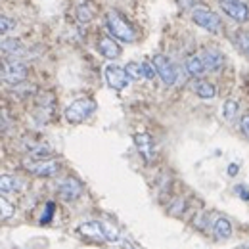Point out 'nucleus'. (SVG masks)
<instances>
[{
	"mask_svg": "<svg viewBox=\"0 0 249 249\" xmlns=\"http://www.w3.org/2000/svg\"><path fill=\"white\" fill-rule=\"evenodd\" d=\"M218 6L226 16H230L232 19H236L240 23L249 19V8L242 0H218Z\"/></svg>",
	"mask_w": 249,
	"mask_h": 249,
	"instance_id": "6e6552de",
	"label": "nucleus"
},
{
	"mask_svg": "<svg viewBox=\"0 0 249 249\" xmlns=\"http://www.w3.org/2000/svg\"><path fill=\"white\" fill-rule=\"evenodd\" d=\"M240 126H242L244 136L249 140V115H244V117H242V123H240Z\"/></svg>",
	"mask_w": 249,
	"mask_h": 249,
	"instance_id": "cd10ccee",
	"label": "nucleus"
},
{
	"mask_svg": "<svg viewBox=\"0 0 249 249\" xmlns=\"http://www.w3.org/2000/svg\"><path fill=\"white\" fill-rule=\"evenodd\" d=\"M58 194H60V197H62L63 201H75V199L81 197L83 186L75 178H65L62 184H60V188H58Z\"/></svg>",
	"mask_w": 249,
	"mask_h": 249,
	"instance_id": "9b49d317",
	"label": "nucleus"
},
{
	"mask_svg": "<svg viewBox=\"0 0 249 249\" xmlns=\"http://www.w3.org/2000/svg\"><path fill=\"white\" fill-rule=\"evenodd\" d=\"M104 77H106V83L113 90H123L124 87L128 85V77H126L124 67H119L117 63H107L104 67Z\"/></svg>",
	"mask_w": 249,
	"mask_h": 249,
	"instance_id": "0eeeda50",
	"label": "nucleus"
},
{
	"mask_svg": "<svg viewBox=\"0 0 249 249\" xmlns=\"http://www.w3.org/2000/svg\"><path fill=\"white\" fill-rule=\"evenodd\" d=\"M77 232L81 236L89 238V240H94V242H109V244H113V242H119L121 240L117 228L111 226V224H107V222H104V220L83 222V224H79Z\"/></svg>",
	"mask_w": 249,
	"mask_h": 249,
	"instance_id": "f257e3e1",
	"label": "nucleus"
},
{
	"mask_svg": "<svg viewBox=\"0 0 249 249\" xmlns=\"http://www.w3.org/2000/svg\"><path fill=\"white\" fill-rule=\"evenodd\" d=\"M96 111V102L92 98H79L75 102H71L65 111H63V117L69 121V123L77 124L87 121L89 117H92V113Z\"/></svg>",
	"mask_w": 249,
	"mask_h": 249,
	"instance_id": "7ed1b4c3",
	"label": "nucleus"
},
{
	"mask_svg": "<svg viewBox=\"0 0 249 249\" xmlns=\"http://www.w3.org/2000/svg\"><path fill=\"white\" fill-rule=\"evenodd\" d=\"M98 50H100V54H102L104 58H107V60H117V58L121 56V46H119L113 38H109V36H102V38L98 40Z\"/></svg>",
	"mask_w": 249,
	"mask_h": 249,
	"instance_id": "ddd939ff",
	"label": "nucleus"
},
{
	"mask_svg": "<svg viewBox=\"0 0 249 249\" xmlns=\"http://www.w3.org/2000/svg\"><path fill=\"white\" fill-rule=\"evenodd\" d=\"M52 215H54V203L50 201V203H46V211H44V215L40 217V224H48Z\"/></svg>",
	"mask_w": 249,
	"mask_h": 249,
	"instance_id": "bb28decb",
	"label": "nucleus"
},
{
	"mask_svg": "<svg viewBox=\"0 0 249 249\" xmlns=\"http://www.w3.org/2000/svg\"><path fill=\"white\" fill-rule=\"evenodd\" d=\"M142 69H144V79H154L157 73H156V67L152 62H144L142 63Z\"/></svg>",
	"mask_w": 249,
	"mask_h": 249,
	"instance_id": "a878e982",
	"label": "nucleus"
},
{
	"mask_svg": "<svg viewBox=\"0 0 249 249\" xmlns=\"http://www.w3.org/2000/svg\"><path fill=\"white\" fill-rule=\"evenodd\" d=\"M234 44L240 48L242 54L249 56V33L246 31H238L234 35Z\"/></svg>",
	"mask_w": 249,
	"mask_h": 249,
	"instance_id": "412c9836",
	"label": "nucleus"
},
{
	"mask_svg": "<svg viewBox=\"0 0 249 249\" xmlns=\"http://www.w3.org/2000/svg\"><path fill=\"white\" fill-rule=\"evenodd\" d=\"M192 19L196 25H199L201 29L209 33H218L222 27V19L218 18V14L211 12V10H205V8H196L192 12Z\"/></svg>",
	"mask_w": 249,
	"mask_h": 249,
	"instance_id": "39448f33",
	"label": "nucleus"
},
{
	"mask_svg": "<svg viewBox=\"0 0 249 249\" xmlns=\"http://www.w3.org/2000/svg\"><path fill=\"white\" fill-rule=\"evenodd\" d=\"M213 234L217 240H228L232 236V222L228 218L218 217L213 224Z\"/></svg>",
	"mask_w": 249,
	"mask_h": 249,
	"instance_id": "2eb2a0df",
	"label": "nucleus"
},
{
	"mask_svg": "<svg viewBox=\"0 0 249 249\" xmlns=\"http://www.w3.org/2000/svg\"><path fill=\"white\" fill-rule=\"evenodd\" d=\"M124 71H126V77L128 81H140L144 79V69H142V63L130 62L124 65Z\"/></svg>",
	"mask_w": 249,
	"mask_h": 249,
	"instance_id": "aec40b11",
	"label": "nucleus"
},
{
	"mask_svg": "<svg viewBox=\"0 0 249 249\" xmlns=\"http://www.w3.org/2000/svg\"><path fill=\"white\" fill-rule=\"evenodd\" d=\"M184 207H186V203H184V199H175V203L171 205V215H182L184 213Z\"/></svg>",
	"mask_w": 249,
	"mask_h": 249,
	"instance_id": "393cba45",
	"label": "nucleus"
},
{
	"mask_svg": "<svg viewBox=\"0 0 249 249\" xmlns=\"http://www.w3.org/2000/svg\"><path fill=\"white\" fill-rule=\"evenodd\" d=\"M236 192H238V196H242L244 199H249V190L246 186H236Z\"/></svg>",
	"mask_w": 249,
	"mask_h": 249,
	"instance_id": "c85d7f7f",
	"label": "nucleus"
},
{
	"mask_svg": "<svg viewBox=\"0 0 249 249\" xmlns=\"http://www.w3.org/2000/svg\"><path fill=\"white\" fill-rule=\"evenodd\" d=\"M94 16H96V4L90 2V0L83 2L77 8V19H79V23H90L94 19Z\"/></svg>",
	"mask_w": 249,
	"mask_h": 249,
	"instance_id": "f3484780",
	"label": "nucleus"
},
{
	"mask_svg": "<svg viewBox=\"0 0 249 249\" xmlns=\"http://www.w3.org/2000/svg\"><path fill=\"white\" fill-rule=\"evenodd\" d=\"M21 188V182L18 177H12V175H2L0 178V190L2 194H12V192H18Z\"/></svg>",
	"mask_w": 249,
	"mask_h": 249,
	"instance_id": "a211bd4d",
	"label": "nucleus"
},
{
	"mask_svg": "<svg viewBox=\"0 0 249 249\" xmlns=\"http://www.w3.org/2000/svg\"><path fill=\"white\" fill-rule=\"evenodd\" d=\"M199 58H201V62H203V65H205V69H207V71H213V73L220 71L222 65H224V56H222L218 50H215V48H207V50H203Z\"/></svg>",
	"mask_w": 249,
	"mask_h": 249,
	"instance_id": "f8f14e48",
	"label": "nucleus"
},
{
	"mask_svg": "<svg viewBox=\"0 0 249 249\" xmlns=\"http://www.w3.org/2000/svg\"><path fill=\"white\" fill-rule=\"evenodd\" d=\"M25 44L18 38H4L2 40V54L10 58H21L25 54Z\"/></svg>",
	"mask_w": 249,
	"mask_h": 249,
	"instance_id": "4468645a",
	"label": "nucleus"
},
{
	"mask_svg": "<svg viewBox=\"0 0 249 249\" xmlns=\"http://www.w3.org/2000/svg\"><path fill=\"white\" fill-rule=\"evenodd\" d=\"M152 63H154V67H156V73L159 75V79L163 81V85L173 87V85L177 83V69H175L173 62H171L167 56L157 54V56H154Z\"/></svg>",
	"mask_w": 249,
	"mask_h": 249,
	"instance_id": "423d86ee",
	"label": "nucleus"
},
{
	"mask_svg": "<svg viewBox=\"0 0 249 249\" xmlns=\"http://www.w3.org/2000/svg\"><path fill=\"white\" fill-rule=\"evenodd\" d=\"M106 27H107V31L111 33V36H115V38L121 40V42L130 44V42L136 40V31H134V27L130 25V21L124 18L123 14L117 12V10H109V12L106 14Z\"/></svg>",
	"mask_w": 249,
	"mask_h": 249,
	"instance_id": "f03ea898",
	"label": "nucleus"
},
{
	"mask_svg": "<svg viewBox=\"0 0 249 249\" xmlns=\"http://www.w3.org/2000/svg\"><path fill=\"white\" fill-rule=\"evenodd\" d=\"M14 27H16V21L12 18H8V16H2L0 18V33L2 35H8Z\"/></svg>",
	"mask_w": 249,
	"mask_h": 249,
	"instance_id": "b1692460",
	"label": "nucleus"
},
{
	"mask_svg": "<svg viewBox=\"0 0 249 249\" xmlns=\"http://www.w3.org/2000/svg\"><path fill=\"white\" fill-rule=\"evenodd\" d=\"M184 67H186L188 75H190V77H196V79H197V77H203V73L207 71L199 56H188L186 62H184Z\"/></svg>",
	"mask_w": 249,
	"mask_h": 249,
	"instance_id": "dca6fc26",
	"label": "nucleus"
},
{
	"mask_svg": "<svg viewBox=\"0 0 249 249\" xmlns=\"http://www.w3.org/2000/svg\"><path fill=\"white\" fill-rule=\"evenodd\" d=\"M196 94H197L201 100H211V98H215L217 89H215L211 83H207V81H199V83L196 85Z\"/></svg>",
	"mask_w": 249,
	"mask_h": 249,
	"instance_id": "6ab92c4d",
	"label": "nucleus"
},
{
	"mask_svg": "<svg viewBox=\"0 0 249 249\" xmlns=\"http://www.w3.org/2000/svg\"><path fill=\"white\" fill-rule=\"evenodd\" d=\"M236 113H238V102L236 100H226L222 104V117L226 121H232L236 117Z\"/></svg>",
	"mask_w": 249,
	"mask_h": 249,
	"instance_id": "4be33fe9",
	"label": "nucleus"
},
{
	"mask_svg": "<svg viewBox=\"0 0 249 249\" xmlns=\"http://www.w3.org/2000/svg\"><path fill=\"white\" fill-rule=\"evenodd\" d=\"M132 140H134L136 150L140 152V156L144 157L146 163L154 161V157H156V146H154V138L148 132H136L132 136Z\"/></svg>",
	"mask_w": 249,
	"mask_h": 249,
	"instance_id": "9d476101",
	"label": "nucleus"
},
{
	"mask_svg": "<svg viewBox=\"0 0 249 249\" xmlns=\"http://www.w3.org/2000/svg\"><path fill=\"white\" fill-rule=\"evenodd\" d=\"M25 169L36 177H54L60 171V163L54 159H35L25 161Z\"/></svg>",
	"mask_w": 249,
	"mask_h": 249,
	"instance_id": "1a4fd4ad",
	"label": "nucleus"
},
{
	"mask_svg": "<svg viewBox=\"0 0 249 249\" xmlns=\"http://www.w3.org/2000/svg\"><path fill=\"white\" fill-rule=\"evenodd\" d=\"M0 207H2V220H8V218H12L14 217V205L6 199V197H2L0 199Z\"/></svg>",
	"mask_w": 249,
	"mask_h": 249,
	"instance_id": "5701e85b",
	"label": "nucleus"
},
{
	"mask_svg": "<svg viewBox=\"0 0 249 249\" xmlns=\"http://www.w3.org/2000/svg\"><path fill=\"white\" fill-rule=\"evenodd\" d=\"M27 65L19 60H10V62L2 63V81L10 87H16V85H21L25 79H27Z\"/></svg>",
	"mask_w": 249,
	"mask_h": 249,
	"instance_id": "20e7f679",
	"label": "nucleus"
}]
</instances>
